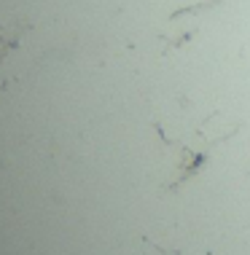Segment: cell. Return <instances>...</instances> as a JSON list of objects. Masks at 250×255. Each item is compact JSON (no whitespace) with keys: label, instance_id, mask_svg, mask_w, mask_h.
<instances>
[{"label":"cell","instance_id":"1","mask_svg":"<svg viewBox=\"0 0 250 255\" xmlns=\"http://www.w3.org/2000/svg\"><path fill=\"white\" fill-rule=\"evenodd\" d=\"M205 127H207V124H202V127L197 129V145H191V142H186V140H172V137H167L164 129L154 121V129L159 132V137H162V142H164V145H170V148H175V153H178V158H175V177H172L170 185H167V191H172V194L180 191L186 183H191L194 177H197L199 172L213 161L215 150L224 145L226 140H232V137L240 132L242 124H237V127L229 129V132L213 134V137L205 132Z\"/></svg>","mask_w":250,"mask_h":255},{"label":"cell","instance_id":"3","mask_svg":"<svg viewBox=\"0 0 250 255\" xmlns=\"http://www.w3.org/2000/svg\"><path fill=\"white\" fill-rule=\"evenodd\" d=\"M221 3H224V0H197V3H191V5L178 8V11L170 16V22H180V19H189V22H183V27H180L175 35H167L164 40H167L170 46H183L186 40H189L194 32L199 30V22H197V19L202 16V13H207V11L218 8Z\"/></svg>","mask_w":250,"mask_h":255},{"label":"cell","instance_id":"2","mask_svg":"<svg viewBox=\"0 0 250 255\" xmlns=\"http://www.w3.org/2000/svg\"><path fill=\"white\" fill-rule=\"evenodd\" d=\"M30 32V24L22 22V19H16V22L5 24L0 22V92H5V89L11 86V73H8V57L13 51H19V46H22V38Z\"/></svg>","mask_w":250,"mask_h":255}]
</instances>
